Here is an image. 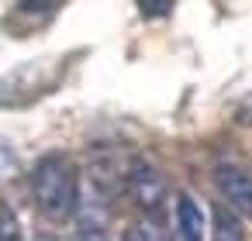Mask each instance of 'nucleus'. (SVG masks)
Masks as SVG:
<instances>
[{"instance_id":"obj_1","label":"nucleus","mask_w":252,"mask_h":241,"mask_svg":"<svg viewBox=\"0 0 252 241\" xmlns=\"http://www.w3.org/2000/svg\"><path fill=\"white\" fill-rule=\"evenodd\" d=\"M32 193H35L38 210L52 220H66L69 214H76L80 172H76L73 159L63 155V152H52V155L38 159V165L32 172Z\"/></svg>"},{"instance_id":"obj_2","label":"nucleus","mask_w":252,"mask_h":241,"mask_svg":"<svg viewBox=\"0 0 252 241\" xmlns=\"http://www.w3.org/2000/svg\"><path fill=\"white\" fill-rule=\"evenodd\" d=\"M125 186L135 200V207L149 217H159L162 203H166V176L149 162V159H135L128 165V176H125Z\"/></svg>"},{"instance_id":"obj_3","label":"nucleus","mask_w":252,"mask_h":241,"mask_svg":"<svg viewBox=\"0 0 252 241\" xmlns=\"http://www.w3.org/2000/svg\"><path fill=\"white\" fill-rule=\"evenodd\" d=\"M76 241H107L111 231V203L100 189V179H90L87 189H80V203H76Z\"/></svg>"},{"instance_id":"obj_4","label":"nucleus","mask_w":252,"mask_h":241,"mask_svg":"<svg viewBox=\"0 0 252 241\" xmlns=\"http://www.w3.org/2000/svg\"><path fill=\"white\" fill-rule=\"evenodd\" d=\"M214 183H218L224 203H228L238 217L252 220V172H249L245 165L224 159V162L214 165Z\"/></svg>"},{"instance_id":"obj_5","label":"nucleus","mask_w":252,"mask_h":241,"mask_svg":"<svg viewBox=\"0 0 252 241\" xmlns=\"http://www.w3.org/2000/svg\"><path fill=\"white\" fill-rule=\"evenodd\" d=\"M176 231H180V241H204V210L190 193L176 196Z\"/></svg>"},{"instance_id":"obj_6","label":"nucleus","mask_w":252,"mask_h":241,"mask_svg":"<svg viewBox=\"0 0 252 241\" xmlns=\"http://www.w3.org/2000/svg\"><path fill=\"white\" fill-rule=\"evenodd\" d=\"M214 241H245L238 214H231L228 207H214Z\"/></svg>"},{"instance_id":"obj_7","label":"nucleus","mask_w":252,"mask_h":241,"mask_svg":"<svg viewBox=\"0 0 252 241\" xmlns=\"http://www.w3.org/2000/svg\"><path fill=\"white\" fill-rule=\"evenodd\" d=\"M125 241H169L166 238V231L159 227V220H138V224H131L128 231H125Z\"/></svg>"},{"instance_id":"obj_8","label":"nucleus","mask_w":252,"mask_h":241,"mask_svg":"<svg viewBox=\"0 0 252 241\" xmlns=\"http://www.w3.org/2000/svg\"><path fill=\"white\" fill-rule=\"evenodd\" d=\"M0 241H25L21 220H18V214L7 203H0Z\"/></svg>"},{"instance_id":"obj_9","label":"nucleus","mask_w":252,"mask_h":241,"mask_svg":"<svg viewBox=\"0 0 252 241\" xmlns=\"http://www.w3.org/2000/svg\"><path fill=\"white\" fill-rule=\"evenodd\" d=\"M63 0H18V11L21 14H52Z\"/></svg>"},{"instance_id":"obj_10","label":"nucleus","mask_w":252,"mask_h":241,"mask_svg":"<svg viewBox=\"0 0 252 241\" xmlns=\"http://www.w3.org/2000/svg\"><path fill=\"white\" fill-rule=\"evenodd\" d=\"M14 172H18V159H14V152H11L7 141H0V183L11 179Z\"/></svg>"},{"instance_id":"obj_11","label":"nucleus","mask_w":252,"mask_h":241,"mask_svg":"<svg viewBox=\"0 0 252 241\" xmlns=\"http://www.w3.org/2000/svg\"><path fill=\"white\" fill-rule=\"evenodd\" d=\"M169 7H173V0H138L142 18H166Z\"/></svg>"},{"instance_id":"obj_12","label":"nucleus","mask_w":252,"mask_h":241,"mask_svg":"<svg viewBox=\"0 0 252 241\" xmlns=\"http://www.w3.org/2000/svg\"><path fill=\"white\" fill-rule=\"evenodd\" d=\"M35 241H66V238H59V234H38Z\"/></svg>"}]
</instances>
